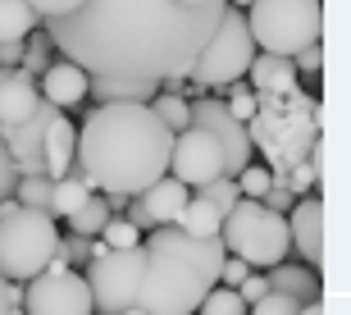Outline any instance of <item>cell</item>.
Returning a JSON list of instances; mask_svg holds the SVG:
<instances>
[{
  "mask_svg": "<svg viewBox=\"0 0 351 315\" xmlns=\"http://www.w3.org/2000/svg\"><path fill=\"white\" fill-rule=\"evenodd\" d=\"M256 41H251V27H247V14L242 10H223L219 27H215V37L206 41V51L196 55L192 73H187V82L192 87H201V92H223L228 82L247 78L251 60H256Z\"/></svg>",
  "mask_w": 351,
  "mask_h": 315,
  "instance_id": "obj_8",
  "label": "cell"
},
{
  "mask_svg": "<svg viewBox=\"0 0 351 315\" xmlns=\"http://www.w3.org/2000/svg\"><path fill=\"white\" fill-rule=\"evenodd\" d=\"M292 65H297V73H306V78H319V73H324V41H315V46L297 51V55H292Z\"/></svg>",
  "mask_w": 351,
  "mask_h": 315,
  "instance_id": "obj_32",
  "label": "cell"
},
{
  "mask_svg": "<svg viewBox=\"0 0 351 315\" xmlns=\"http://www.w3.org/2000/svg\"><path fill=\"white\" fill-rule=\"evenodd\" d=\"M160 92V82H142V78H87V96H96V105H146Z\"/></svg>",
  "mask_w": 351,
  "mask_h": 315,
  "instance_id": "obj_20",
  "label": "cell"
},
{
  "mask_svg": "<svg viewBox=\"0 0 351 315\" xmlns=\"http://www.w3.org/2000/svg\"><path fill=\"white\" fill-rule=\"evenodd\" d=\"M51 187L55 178H46V174H27V178H19V187H14V201L27 210H46L51 206Z\"/></svg>",
  "mask_w": 351,
  "mask_h": 315,
  "instance_id": "obj_26",
  "label": "cell"
},
{
  "mask_svg": "<svg viewBox=\"0 0 351 315\" xmlns=\"http://www.w3.org/2000/svg\"><path fill=\"white\" fill-rule=\"evenodd\" d=\"M301 306L292 302V297H283V292H265L261 302H251V315H297Z\"/></svg>",
  "mask_w": 351,
  "mask_h": 315,
  "instance_id": "obj_33",
  "label": "cell"
},
{
  "mask_svg": "<svg viewBox=\"0 0 351 315\" xmlns=\"http://www.w3.org/2000/svg\"><path fill=\"white\" fill-rule=\"evenodd\" d=\"M297 315H324V297H319V302H306Z\"/></svg>",
  "mask_w": 351,
  "mask_h": 315,
  "instance_id": "obj_41",
  "label": "cell"
},
{
  "mask_svg": "<svg viewBox=\"0 0 351 315\" xmlns=\"http://www.w3.org/2000/svg\"><path fill=\"white\" fill-rule=\"evenodd\" d=\"M87 292L96 315H123L137 306V283H142V242L123 251H105L101 261L87 265Z\"/></svg>",
  "mask_w": 351,
  "mask_h": 315,
  "instance_id": "obj_9",
  "label": "cell"
},
{
  "mask_svg": "<svg viewBox=\"0 0 351 315\" xmlns=\"http://www.w3.org/2000/svg\"><path fill=\"white\" fill-rule=\"evenodd\" d=\"M187 110H192V128H206L215 142H219L223 151V174L228 178H237V174L251 165V137H247V124H237L233 115H228V105L219 101V96H196V101H187Z\"/></svg>",
  "mask_w": 351,
  "mask_h": 315,
  "instance_id": "obj_11",
  "label": "cell"
},
{
  "mask_svg": "<svg viewBox=\"0 0 351 315\" xmlns=\"http://www.w3.org/2000/svg\"><path fill=\"white\" fill-rule=\"evenodd\" d=\"M14 187H19V170H14V156L5 146V132H0V201H10Z\"/></svg>",
  "mask_w": 351,
  "mask_h": 315,
  "instance_id": "obj_35",
  "label": "cell"
},
{
  "mask_svg": "<svg viewBox=\"0 0 351 315\" xmlns=\"http://www.w3.org/2000/svg\"><path fill=\"white\" fill-rule=\"evenodd\" d=\"M73 151H78V128H73L69 115L60 110V115L51 119V128H46V142H41V165H46V174H51V178H64V174L73 170Z\"/></svg>",
  "mask_w": 351,
  "mask_h": 315,
  "instance_id": "obj_18",
  "label": "cell"
},
{
  "mask_svg": "<svg viewBox=\"0 0 351 315\" xmlns=\"http://www.w3.org/2000/svg\"><path fill=\"white\" fill-rule=\"evenodd\" d=\"M237 192L247 201H261L265 192H269V170H265V165H247V170L237 174Z\"/></svg>",
  "mask_w": 351,
  "mask_h": 315,
  "instance_id": "obj_31",
  "label": "cell"
},
{
  "mask_svg": "<svg viewBox=\"0 0 351 315\" xmlns=\"http://www.w3.org/2000/svg\"><path fill=\"white\" fill-rule=\"evenodd\" d=\"M123 315H146V311H123Z\"/></svg>",
  "mask_w": 351,
  "mask_h": 315,
  "instance_id": "obj_43",
  "label": "cell"
},
{
  "mask_svg": "<svg viewBox=\"0 0 351 315\" xmlns=\"http://www.w3.org/2000/svg\"><path fill=\"white\" fill-rule=\"evenodd\" d=\"M23 315H96L78 270H46L23 283Z\"/></svg>",
  "mask_w": 351,
  "mask_h": 315,
  "instance_id": "obj_10",
  "label": "cell"
},
{
  "mask_svg": "<svg viewBox=\"0 0 351 315\" xmlns=\"http://www.w3.org/2000/svg\"><path fill=\"white\" fill-rule=\"evenodd\" d=\"M41 19L27 10V0H0V41H23Z\"/></svg>",
  "mask_w": 351,
  "mask_h": 315,
  "instance_id": "obj_23",
  "label": "cell"
},
{
  "mask_svg": "<svg viewBox=\"0 0 351 315\" xmlns=\"http://www.w3.org/2000/svg\"><path fill=\"white\" fill-rule=\"evenodd\" d=\"M219 242L228 256L237 261H247V270H269V265H283L287 256V220L283 215H274L269 206L261 201H237L219 224Z\"/></svg>",
  "mask_w": 351,
  "mask_h": 315,
  "instance_id": "obj_7",
  "label": "cell"
},
{
  "mask_svg": "<svg viewBox=\"0 0 351 315\" xmlns=\"http://www.w3.org/2000/svg\"><path fill=\"white\" fill-rule=\"evenodd\" d=\"M247 261H237V256H223V270H219V283L223 288H242V279H247Z\"/></svg>",
  "mask_w": 351,
  "mask_h": 315,
  "instance_id": "obj_36",
  "label": "cell"
},
{
  "mask_svg": "<svg viewBox=\"0 0 351 315\" xmlns=\"http://www.w3.org/2000/svg\"><path fill=\"white\" fill-rule=\"evenodd\" d=\"M223 105H228V115L237 119V124H251V115H256V92H251L247 87V78H237V82H228V87H223V96H219Z\"/></svg>",
  "mask_w": 351,
  "mask_h": 315,
  "instance_id": "obj_27",
  "label": "cell"
},
{
  "mask_svg": "<svg viewBox=\"0 0 351 315\" xmlns=\"http://www.w3.org/2000/svg\"><path fill=\"white\" fill-rule=\"evenodd\" d=\"M96 237H101L110 251H123V247H137V242H142V233H137V229H132L123 215H110V220H105V229H101Z\"/></svg>",
  "mask_w": 351,
  "mask_h": 315,
  "instance_id": "obj_30",
  "label": "cell"
},
{
  "mask_svg": "<svg viewBox=\"0 0 351 315\" xmlns=\"http://www.w3.org/2000/svg\"><path fill=\"white\" fill-rule=\"evenodd\" d=\"M261 206H269L274 215H287V210L297 206V197H292L287 187H269V192H265V197H261Z\"/></svg>",
  "mask_w": 351,
  "mask_h": 315,
  "instance_id": "obj_37",
  "label": "cell"
},
{
  "mask_svg": "<svg viewBox=\"0 0 351 315\" xmlns=\"http://www.w3.org/2000/svg\"><path fill=\"white\" fill-rule=\"evenodd\" d=\"M219 224H223V215L201 197H192L187 206H182V215H178V229L187 237H219Z\"/></svg>",
  "mask_w": 351,
  "mask_h": 315,
  "instance_id": "obj_22",
  "label": "cell"
},
{
  "mask_svg": "<svg viewBox=\"0 0 351 315\" xmlns=\"http://www.w3.org/2000/svg\"><path fill=\"white\" fill-rule=\"evenodd\" d=\"M297 65L292 60H283V55H256L247 69V87L256 96H287L297 92Z\"/></svg>",
  "mask_w": 351,
  "mask_h": 315,
  "instance_id": "obj_17",
  "label": "cell"
},
{
  "mask_svg": "<svg viewBox=\"0 0 351 315\" xmlns=\"http://www.w3.org/2000/svg\"><path fill=\"white\" fill-rule=\"evenodd\" d=\"M10 311V279H0V315Z\"/></svg>",
  "mask_w": 351,
  "mask_h": 315,
  "instance_id": "obj_40",
  "label": "cell"
},
{
  "mask_svg": "<svg viewBox=\"0 0 351 315\" xmlns=\"http://www.w3.org/2000/svg\"><path fill=\"white\" fill-rule=\"evenodd\" d=\"M219 237H187L178 224L142 233V283L137 306L146 315H196L210 288H219L223 270Z\"/></svg>",
  "mask_w": 351,
  "mask_h": 315,
  "instance_id": "obj_3",
  "label": "cell"
},
{
  "mask_svg": "<svg viewBox=\"0 0 351 315\" xmlns=\"http://www.w3.org/2000/svg\"><path fill=\"white\" fill-rule=\"evenodd\" d=\"M251 41L261 55H283L324 41V0H251L247 10Z\"/></svg>",
  "mask_w": 351,
  "mask_h": 315,
  "instance_id": "obj_6",
  "label": "cell"
},
{
  "mask_svg": "<svg viewBox=\"0 0 351 315\" xmlns=\"http://www.w3.org/2000/svg\"><path fill=\"white\" fill-rule=\"evenodd\" d=\"M265 283H269V292H283V297H292L297 306L324 297V279L315 275V270H306V265H269Z\"/></svg>",
  "mask_w": 351,
  "mask_h": 315,
  "instance_id": "obj_19",
  "label": "cell"
},
{
  "mask_svg": "<svg viewBox=\"0 0 351 315\" xmlns=\"http://www.w3.org/2000/svg\"><path fill=\"white\" fill-rule=\"evenodd\" d=\"M228 5H233V10H251V0H228Z\"/></svg>",
  "mask_w": 351,
  "mask_h": 315,
  "instance_id": "obj_42",
  "label": "cell"
},
{
  "mask_svg": "<svg viewBox=\"0 0 351 315\" xmlns=\"http://www.w3.org/2000/svg\"><path fill=\"white\" fill-rule=\"evenodd\" d=\"M41 101H51L55 110H73V105L87 101V73H82L73 60H51V69L41 73Z\"/></svg>",
  "mask_w": 351,
  "mask_h": 315,
  "instance_id": "obj_15",
  "label": "cell"
},
{
  "mask_svg": "<svg viewBox=\"0 0 351 315\" xmlns=\"http://www.w3.org/2000/svg\"><path fill=\"white\" fill-rule=\"evenodd\" d=\"M151 110H156V119L165 124L169 132H182V128H192V110H187V101L182 96H169V92H156L151 96Z\"/></svg>",
  "mask_w": 351,
  "mask_h": 315,
  "instance_id": "obj_25",
  "label": "cell"
},
{
  "mask_svg": "<svg viewBox=\"0 0 351 315\" xmlns=\"http://www.w3.org/2000/svg\"><path fill=\"white\" fill-rule=\"evenodd\" d=\"M287 220V242L297 247V256L306 261V270H324V201L319 192L311 197H297V206L283 215Z\"/></svg>",
  "mask_w": 351,
  "mask_h": 315,
  "instance_id": "obj_13",
  "label": "cell"
},
{
  "mask_svg": "<svg viewBox=\"0 0 351 315\" xmlns=\"http://www.w3.org/2000/svg\"><path fill=\"white\" fill-rule=\"evenodd\" d=\"M256 115L247 124L251 151L265 156L269 187H287V170L311 156V146L324 137V105L311 92H287V96H256Z\"/></svg>",
  "mask_w": 351,
  "mask_h": 315,
  "instance_id": "obj_4",
  "label": "cell"
},
{
  "mask_svg": "<svg viewBox=\"0 0 351 315\" xmlns=\"http://www.w3.org/2000/svg\"><path fill=\"white\" fill-rule=\"evenodd\" d=\"M228 0H82L46 37L87 78H187Z\"/></svg>",
  "mask_w": 351,
  "mask_h": 315,
  "instance_id": "obj_1",
  "label": "cell"
},
{
  "mask_svg": "<svg viewBox=\"0 0 351 315\" xmlns=\"http://www.w3.org/2000/svg\"><path fill=\"white\" fill-rule=\"evenodd\" d=\"M37 105H41L37 78H27L23 69H0V128L23 124Z\"/></svg>",
  "mask_w": 351,
  "mask_h": 315,
  "instance_id": "obj_14",
  "label": "cell"
},
{
  "mask_svg": "<svg viewBox=\"0 0 351 315\" xmlns=\"http://www.w3.org/2000/svg\"><path fill=\"white\" fill-rule=\"evenodd\" d=\"M265 292H269V283H265V275H247V279H242V288H237V297H242V302H261V297H265Z\"/></svg>",
  "mask_w": 351,
  "mask_h": 315,
  "instance_id": "obj_39",
  "label": "cell"
},
{
  "mask_svg": "<svg viewBox=\"0 0 351 315\" xmlns=\"http://www.w3.org/2000/svg\"><path fill=\"white\" fill-rule=\"evenodd\" d=\"M173 132L156 119L151 105H91L78 128L73 170L87 178L91 192H146L169 174Z\"/></svg>",
  "mask_w": 351,
  "mask_h": 315,
  "instance_id": "obj_2",
  "label": "cell"
},
{
  "mask_svg": "<svg viewBox=\"0 0 351 315\" xmlns=\"http://www.w3.org/2000/svg\"><path fill=\"white\" fill-rule=\"evenodd\" d=\"M196 315H247V302L237 297V288H210Z\"/></svg>",
  "mask_w": 351,
  "mask_h": 315,
  "instance_id": "obj_28",
  "label": "cell"
},
{
  "mask_svg": "<svg viewBox=\"0 0 351 315\" xmlns=\"http://www.w3.org/2000/svg\"><path fill=\"white\" fill-rule=\"evenodd\" d=\"M87 197H91V187H87V178H82L78 170H69L64 178H55V187H51V206H46V215L51 220H69L78 206H87Z\"/></svg>",
  "mask_w": 351,
  "mask_h": 315,
  "instance_id": "obj_21",
  "label": "cell"
},
{
  "mask_svg": "<svg viewBox=\"0 0 351 315\" xmlns=\"http://www.w3.org/2000/svg\"><path fill=\"white\" fill-rule=\"evenodd\" d=\"M87 242H91V237H82V233L60 237V251H64V261H69V265H73V261H87Z\"/></svg>",
  "mask_w": 351,
  "mask_h": 315,
  "instance_id": "obj_38",
  "label": "cell"
},
{
  "mask_svg": "<svg viewBox=\"0 0 351 315\" xmlns=\"http://www.w3.org/2000/svg\"><path fill=\"white\" fill-rule=\"evenodd\" d=\"M196 197H201V201H210V206L219 210V215H228V210H233L237 201H242V192H237V178H228V174H223V178L206 183L201 192H196Z\"/></svg>",
  "mask_w": 351,
  "mask_h": 315,
  "instance_id": "obj_29",
  "label": "cell"
},
{
  "mask_svg": "<svg viewBox=\"0 0 351 315\" xmlns=\"http://www.w3.org/2000/svg\"><path fill=\"white\" fill-rule=\"evenodd\" d=\"M169 178H178L187 192H201L206 183L223 178V151L206 128H182L173 132L169 146Z\"/></svg>",
  "mask_w": 351,
  "mask_h": 315,
  "instance_id": "obj_12",
  "label": "cell"
},
{
  "mask_svg": "<svg viewBox=\"0 0 351 315\" xmlns=\"http://www.w3.org/2000/svg\"><path fill=\"white\" fill-rule=\"evenodd\" d=\"M105 220H110V206H105L101 192H91L87 206H78L73 215H69V233H82V237H96L105 229Z\"/></svg>",
  "mask_w": 351,
  "mask_h": 315,
  "instance_id": "obj_24",
  "label": "cell"
},
{
  "mask_svg": "<svg viewBox=\"0 0 351 315\" xmlns=\"http://www.w3.org/2000/svg\"><path fill=\"white\" fill-rule=\"evenodd\" d=\"M60 251V224L46 210H27L19 201H0V279L27 283L51 270Z\"/></svg>",
  "mask_w": 351,
  "mask_h": 315,
  "instance_id": "obj_5",
  "label": "cell"
},
{
  "mask_svg": "<svg viewBox=\"0 0 351 315\" xmlns=\"http://www.w3.org/2000/svg\"><path fill=\"white\" fill-rule=\"evenodd\" d=\"M192 201V192L178 183V178H156V183L146 187V192H137V206L146 210V220L156 224V229H165V224H178V215H182V206Z\"/></svg>",
  "mask_w": 351,
  "mask_h": 315,
  "instance_id": "obj_16",
  "label": "cell"
},
{
  "mask_svg": "<svg viewBox=\"0 0 351 315\" xmlns=\"http://www.w3.org/2000/svg\"><path fill=\"white\" fill-rule=\"evenodd\" d=\"M82 0H27V10L37 14L41 23H51V19H64V14H73Z\"/></svg>",
  "mask_w": 351,
  "mask_h": 315,
  "instance_id": "obj_34",
  "label": "cell"
}]
</instances>
